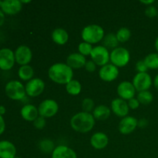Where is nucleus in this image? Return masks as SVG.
I'll list each match as a JSON object with an SVG mask.
<instances>
[{"label": "nucleus", "instance_id": "nucleus-30", "mask_svg": "<svg viewBox=\"0 0 158 158\" xmlns=\"http://www.w3.org/2000/svg\"><path fill=\"white\" fill-rule=\"evenodd\" d=\"M116 36H117L119 43H126L131 39V32L128 28L121 27L117 30V33H116Z\"/></svg>", "mask_w": 158, "mask_h": 158}, {"label": "nucleus", "instance_id": "nucleus-1", "mask_svg": "<svg viewBox=\"0 0 158 158\" xmlns=\"http://www.w3.org/2000/svg\"><path fill=\"white\" fill-rule=\"evenodd\" d=\"M48 76L54 83L66 85L73 78V69H71L66 63H56L49 68Z\"/></svg>", "mask_w": 158, "mask_h": 158}, {"label": "nucleus", "instance_id": "nucleus-45", "mask_svg": "<svg viewBox=\"0 0 158 158\" xmlns=\"http://www.w3.org/2000/svg\"><path fill=\"white\" fill-rule=\"evenodd\" d=\"M21 2H22V4H23V3H24V4H26V3H30L31 1L30 0H28V1H23V0H21Z\"/></svg>", "mask_w": 158, "mask_h": 158}, {"label": "nucleus", "instance_id": "nucleus-3", "mask_svg": "<svg viewBox=\"0 0 158 158\" xmlns=\"http://www.w3.org/2000/svg\"><path fill=\"white\" fill-rule=\"evenodd\" d=\"M104 36V29L97 24L88 25L83 28L81 32V37L83 42L91 45L103 41Z\"/></svg>", "mask_w": 158, "mask_h": 158}, {"label": "nucleus", "instance_id": "nucleus-42", "mask_svg": "<svg viewBox=\"0 0 158 158\" xmlns=\"http://www.w3.org/2000/svg\"><path fill=\"white\" fill-rule=\"evenodd\" d=\"M153 83H154V86L155 87V89L158 91V74L154 77V81H153Z\"/></svg>", "mask_w": 158, "mask_h": 158}, {"label": "nucleus", "instance_id": "nucleus-41", "mask_svg": "<svg viewBox=\"0 0 158 158\" xmlns=\"http://www.w3.org/2000/svg\"><path fill=\"white\" fill-rule=\"evenodd\" d=\"M4 22H5V14L4 12L2 11V9H0V26H2Z\"/></svg>", "mask_w": 158, "mask_h": 158}, {"label": "nucleus", "instance_id": "nucleus-2", "mask_svg": "<svg viewBox=\"0 0 158 158\" xmlns=\"http://www.w3.org/2000/svg\"><path fill=\"white\" fill-rule=\"evenodd\" d=\"M95 125V118L91 113L79 112L70 119V126L74 131L78 133H88L92 131Z\"/></svg>", "mask_w": 158, "mask_h": 158}, {"label": "nucleus", "instance_id": "nucleus-20", "mask_svg": "<svg viewBox=\"0 0 158 158\" xmlns=\"http://www.w3.org/2000/svg\"><path fill=\"white\" fill-rule=\"evenodd\" d=\"M20 114L25 120L29 122H34L40 117L38 107L32 104L24 105L22 107Z\"/></svg>", "mask_w": 158, "mask_h": 158}, {"label": "nucleus", "instance_id": "nucleus-34", "mask_svg": "<svg viewBox=\"0 0 158 158\" xmlns=\"http://www.w3.org/2000/svg\"><path fill=\"white\" fill-rule=\"evenodd\" d=\"M46 118H44L43 117H40V116L33 122L34 127L36 128L37 130H43L46 127Z\"/></svg>", "mask_w": 158, "mask_h": 158}, {"label": "nucleus", "instance_id": "nucleus-18", "mask_svg": "<svg viewBox=\"0 0 158 158\" xmlns=\"http://www.w3.org/2000/svg\"><path fill=\"white\" fill-rule=\"evenodd\" d=\"M109 138L103 132H97L90 138V144L95 150H103L107 147Z\"/></svg>", "mask_w": 158, "mask_h": 158}, {"label": "nucleus", "instance_id": "nucleus-7", "mask_svg": "<svg viewBox=\"0 0 158 158\" xmlns=\"http://www.w3.org/2000/svg\"><path fill=\"white\" fill-rule=\"evenodd\" d=\"M89 56L91 60L97 64V66H103L108 64L110 62V53L109 49L103 46H97L94 47Z\"/></svg>", "mask_w": 158, "mask_h": 158}, {"label": "nucleus", "instance_id": "nucleus-13", "mask_svg": "<svg viewBox=\"0 0 158 158\" xmlns=\"http://www.w3.org/2000/svg\"><path fill=\"white\" fill-rule=\"evenodd\" d=\"M15 62L20 66L29 65L32 59V50L27 46H19L15 51Z\"/></svg>", "mask_w": 158, "mask_h": 158}, {"label": "nucleus", "instance_id": "nucleus-12", "mask_svg": "<svg viewBox=\"0 0 158 158\" xmlns=\"http://www.w3.org/2000/svg\"><path fill=\"white\" fill-rule=\"evenodd\" d=\"M119 69L112 63L101 66L99 70V77L104 82H113L118 77Z\"/></svg>", "mask_w": 158, "mask_h": 158}, {"label": "nucleus", "instance_id": "nucleus-23", "mask_svg": "<svg viewBox=\"0 0 158 158\" xmlns=\"http://www.w3.org/2000/svg\"><path fill=\"white\" fill-rule=\"evenodd\" d=\"M93 116L95 120H107L111 114V110L106 105L100 104L96 106L93 111Z\"/></svg>", "mask_w": 158, "mask_h": 158}, {"label": "nucleus", "instance_id": "nucleus-35", "mask_svg": "<svg viewBox=\"0 0 158 158\" xmlns=\"http://www.w3.org/2000/svg\"><path fill=\"white\" fill-rule=\"evenodd\" d=\"M135 68L137 73H147L148 69H149L148 68V66H147L146 63L143 61V60L137 61L135 65Z\"/></svg>", "mask_w": 158, "mask_h": 158}, {"label": "nucleus", "instance_id": "nucleus-33", "mask_svg": "<svg viewBox=\"0 0 158 158\" xmlns=\"http://www.w3.org/2000/svg\"><path fill=\"white\" fill-rule=\"evenodd\" d=\"M145 15L146 16H148V18H154V17L157 16L158 15V10L157 9V8L155 6H149L146 8L145 9Z\"/></svg>", "mask_w": 158, "mask_h": 158}, {"label": "nucleus", "instance_id": "nucleus-10", "mask_svg": "<svg viewBox=\"0 0 158 158\" xmlns=\"http://www.w3.org/2000/svg\"><path fill=\"white\" fill-rule=\"evenodd\" d=\"M15 52L9 48L0 49V69L9 70L15 64Z\"/></svg>", "mask_w": 158, "mask_h": 158}, {"label": "nucleus", "instance_id": "nucleus-5", "mask_svg": "<svg viewBox=\"0 0 158 158\" xmlns=\"http://www.w3.org/2000/svg\"><path fill=\"white\" fill-rule=\"evenodd\" d=\"M6 94L13 100H21L26 97V88L21 82L18 80H12L6 85Z\"/></svg>", "mask_w": 158, "mask_h": 158}, {"label": "nucleus", "instance_id": "nucleus-38", "mask_svg": "<svg viewBox=\"0 0 158 158\" xmlns=\"http://www.w3.org/2000/svg\"><path fill=\"white\" fill-rule=\"evenodd\" d=\"M148 120L147 119H140V120H138V124H137V127L140 128H145L146 127H148Z\"/></svg>", "mask_w": 158, "mask_h": 158}, {"label": "nucleus", "instance_id": "nucleus-47", "mask_svg": "<svg viewBox=\"0 0 158 158\" xmlns=\"http://www.w3.org/2000/svg\"><path fill=\"white\" fill-rule=\"evenodd\" d=\"M15 158H22V157H15Z\"/></svg>", "mask_w": 158, "mask_h": 158}, {"label": "nucleus", "instance_id": "nucleus-39", "mask_svg": "<svg viewBox=\"0 0 158 158\" xmlns=\"http://www.w3.org/2000/svg\"><path fill=\"white\" fill-rule=\"evenodd\" d=\"M5 128H6V123H5V120L3 119L2 116L0 115V135L4 132Z\"/></svg>", "mask_w": 158, "mask_h": 158}, {"label": "nucleus", "instance_id": "nucleus-6", "mask_svg": "<svg viewBox=\"0 0 158 158\" xmlns=\"http://www.w3.org/2000/svg\"><path fill=\"white\" fill-rule=\"evenodd\" d=\"M39 114L44 118H51L57 114L59 105L52 99H46L40 103L38 106Z\"/></svg>", "mask_w": 158, "mask_h": 158}, {"label": "nucleus", "instance_id": "nucleus-21", "mask_svg": "<svg viewBox=\"0 0 158 158\" xmlns=\"http://www.w3.org/2000/svg\"><path fill=\"white\" fill-rule=\"evenodd\" d=\"M16 148L12 142L9 140L0 141V158H15Z\"/></svg>", "mask_w": 158, "mask_h": 158}, {"label": "nucleus", "instance_id": "nucleus-46", "mask_svg": "<svg viewBox=\"0 0 158 158\" xmlns=\"http://www.w3.org/2000/svg\"><path fill=\"white\" fill-rule=\"evenodd\" d=\"M2 1H0V6H1V4H2Z\"/></svg>", "mask_w": 158, "mask_h": 158}, {"label": "nucleus", "instance_id": "nucleus-17", "mask_svg": "<svg viewBox=\"0 0 158 158\" xmlns=\"http://www.w3.org/2000/svg\"><path fill=\"white\" fill-rule=\"evenodd\" d=\"M86 63V57L79 52H73L68 56L66 64L72 69H79L84 67Z\"/></svg>", "mask_w": 158, "mask_h": 158}, {"label": "nucleus", "instance_id": "nucleus-22", "mask_svg": "<svg viewBox=\"0 0 158 158\" xmlns=\"http://www.w3.org/2000/svg\"><path fill=\"white\" fill-rule=\"evenodd\" d=\"M52 40L56 44L63 46L69 40V34L66 29L63 28H56L52 32Z\"/></svg>", "mask_w": 158, "mask_h": 158}, {"label": "nucleus", "instance_id": "nucleus-29", "mask_svg": "<svg viewBox=\"0 0 158 158\" xmlns=\"http://www.w3.org/2000/svg\"><path fill=\"white\" fill-rule=\"evenodd\" d=\"M137 99L139 100L140 104L147 106L152 103V101L154 100V96H153L152 93L149 90L141 91V92H138Z\"/></svg>", "mask_w": 158, "mask_h": 158}, {"label": "nucleus", "instance_id": "nucleus-48", "mask_svg": "<svg viewBox=\"0 0 158 158\" xmlns=\"http://www.w3.org/2000/svg\"><path fill=\"white\" fill-rule=\"evenodd\" d=\"M157 19H158V15H157Z\"/></svg>", "mask_w": 158, "mask_h": 158}, {"label": "nucleus", "instance_id": "nucleus-16", "mask_svg": "<svg viewBox=\"0 0 158 158\" xmlns=\"http://www.w3.org/2000/svg\"><path fill=\"white\" fill-rule=\"evenodd\" d=\"M2 11L8 15L18 14L23 8V4L19 0H4L0 6Z\"/></svg>", "mask_w": 158, "mask_h": 158}, {"label": "nucleus", "instance_id": "nucleus-28", "mask_svg": "<svg viewBox=\"0 0 158 158\" xmlns=\"http://www.w3.org/2000/svg\"><path fill=\"white\" fill-rule=\"evenodd\" d=\"M147 66L150 69H158V52L148 54L143 60Z\"/></svg>", "mask_w": 158, "mask_h": 158}, {"label": "nucleus", "instance_id": "nucleus-32", "mask_svg": "<svg viewBox=\"0 0 158 158\" xmlns=\"http://www.w3.org/2000/svg\"><path fill=\"white\" fill-rule=\"evenodd\" d=\"M94 108H95V103L93 99L89 98H85L82 101V109L83 111L86 113H91L94 111Z\"/></svg>", "mask_w": 158, "mask_h": 158}, {"label": "nucleus", "instance_id": "nucleus-11", "mask_svg": "<svg viewBox=\"0 0 158 158\" xmlns=\"http://www.w3.org/2000/svg\"><path fill=\"white\" fill-rule=\"evenodd\" d=\"M117 92L119 96V98L128 101L135 97L137 90L131 82L123 81L119 83V85L117 86Z\"/></svg>", "mask_w": 158, "mask_h": 158}, {"label": "nucleus", "instance_id": "nucleus-40", "mask_svg": "<svg viewBox=\"0 0 158 158\" xmlns=\"http://www.w3.org/2000/svg\"><path fill=\"white\" fill-rule=\"evenodd\" d=\"M140 3L146 5L147 6H152V4L154 3V0H148V1H147V0H141V1H140Z\"/></svg>", "mask_w": 158, "mask_h": 158}, {"label": "nucleus", "instance_id": "nucleus-25", "mask_svg": "<svg viewBox=\"0 0 158 158\" xmlns=\"http://www.w3.org/2000/svg\"><path fill=\"white\" fill-rule=\"evenodd\" d=\"M66 90L69 95L77 96L81 93L82 85L78 80L73 79L66 85Z\"/></svg>", "mask_w": 158, "mask_h": 158}, {"label": "nucleus", "instance_id": "nucleus-8", "mask_svg": "<svg viewBox=\"0 0 158 158\" xmlns=\"http://www.w3.org/2000/svg\"><path fill=\"white\" fill-rule=\"evenodd\" d=\"M133 85L137 92L149 90L152 86L153 80L148 73H137L133 78Z\"/></svg>", "mask_w": 158, "mask_h": 158}, {"label": "nucleus", "instance_id": "nucleus-31", "mask_svg": "<svg viewBox=\"0 0 158 158\" xmlns=\"http://www.w3.org/2000/svg\"><path fill=\"white\" fill-rule=\"evenodd\" d=\"M93 49H94V47H93L92 45L88 43H86V42H82L78 46L79 53L84 56L85 57L86 56H90Z\"/></svg>", "mask_w": 158, "mask_h": 158}, {"label": "nucleus", "instance_id": "nucleus-19", "mask_svg": "<svg viewBox=\"0 0 158 158\" xmlns=\"http://www.w3.org/2000/svg\"><path fill=\"white\" fill-rule=\"evenodd\" d=\"M51 158H77V154L72 148L66 145H59L51 154Z\"/></svg>", "mask_w": 158, "mask_h": 158}, {"label": "nucleus", "instance_id": "nucleus-4", "mask_svg": "<svg viewBox=\"0 0 158 158\" xmlns=\"http://www.w3.org/2000/svg\"><path fill=\"white\" fill-rule=\"evenodd\" d=\"M131 54L124 47H117L110 52V61L117 67H124L129 63Z\"/></svg>", "mask_w": 158, "mask_h": 158}, {"label": "nucleus", "instance_id": "nucleus-26", "mask_svg": "<svg viewBox=\"0 0 158 158\" xmlns=\"http://www.w3.org/2000/svg\"><path fill=\"white\" fill-rule=\"evenodd\" d=\"M103 46H105L106 49H112L113 50L115 48L118 47L117 46L119 44V42L117 40V36H116V34L109 33L104 36L103 40Z\"/></svg>", "mask_w": 158, "mask_h": 158}, {"label": "nucleus", "instance_id": "nucleus-37", "mask_svg": "<svg viewBox=\"0 0 158 158\" xmlns=\"http://www.w3.org/2000/svg\"><path fill=\"white\" fill-rule=\"evenodd\" d=\"M84 67L88 72L94 73L97 69V64L93 60H87Z\"/></svg>", "mask_w": 158, "mask_h": 158}, {"label": "nucleus", "instance_id": "nucleus-9", "mask_svg": "<svg viewBox=\"0 0 158 158\" xmlns=\"http://www.w3.org/2000/svg\"><path fill=\"white\" fill-rule=\"evenodd\" d=\"M26 95L30 97H36L41 95L45 89V83L42 79L32 78L25 86Z\"/></svg>", "mask_w": 158, "mask_h": 158}, {"label": "nucleus", "instance_id": "nucleus-14", "mask_svg": "<svg viewBox=\"0 0 158 158\" xmlns=\"http://www.w3.org/2000/svg\"><path fill=\"white\" fill-rule=\"evenodd\" d=\"M110 110L116 116L123 118L128 116L130 108L128 106L127 101L123 99L116 98L111 102Z\"/></svg>", "mask_w": 158, "mask_h": 158}, {"label": "nucleus", "instance_id": "nucleus-36", "mask_svg": "<svg viewBox=\"0 0 158 158\" xmlns=\"http://www.w3.org/2000/svg\"><path fill=\"white\" fill-rule=\"evenodd\" d=\"M127 104H128V106H129L130 109L131 110H137V108L140 106V102H139V100H137V97H134V98L131 99V100H129L127 101Z\"/></svg>", "mask_w": 158, "mask_h": 158}, {"label": "nucleus", "instance_id": "nucleus-15", "mask_svg": "<svg viewBox=\"0 0 158 158\" xmlns=\"http://www.w3.org/2000/svg\"><path fill=\"white\" fill-rule=\"evenodd\" d=\"M138 120L132 116H127L121 119L119 123V131L123 135L134 132L137 127Z\"/></svg>", "mask_w": 158, "mask_h": 158}, {"label": "nucleus", "instance_id": "nucleus-44", "mask_svg": "<svg viewBox=\"0 0 158 158\" xmlns=\"http://www.w3.org/2000/svg\"><path fill=\"white\" fill-rule=\"evenodd\" d=\"M154 46H155V49L157 50V52H158V36L156 38L155 40V43H154Z\"/></svg>", "mask_w": 158, "mask_h": 158}, {"label": "nucleus", "instance_id": "nucleus-27", "mask_svg": "<svg viewBox=\"0 0 158 158\" xmlns=\"http://www.w3.org/2000/svg\"><path fill=\"white\" fill-rule=\"evenodd\" d=\"M39 148L44 154H52L56 148L53 141L50 139H43L39 143Z\"/></svg>", "mask_w": 158, "mask_h": 158}, {"label": "nucleus", "instance_id": "nucleus-43", "mask_svg": "<svg viewBox=\"0 0 158 158\" xmlns=\"http://www.w3.org/2000/svg\"><path fill=\"white\" fill-rule=\"evenodd\" d=\"M6 107H5L4 106H0V115L2 116L3 114L6 113Z\"/></svg>", "mask_w": 158, "mask_h": 158}, {"label": "nucleus", "instance_id": "nucleus-24", "mask_svg": "<svg viewBox=\"0 0 158 158\" xmlns=\"http://www.w3.org/2000/svg\"><path fill=\"white\" fill-rule=\"evenodd\" d=\"M18 76L23 81H29L33 78L34 69L29 65L21 66L18 70Z\"/></svg>", "mask_w": 158, "mask_h": 158}]
</instances>
